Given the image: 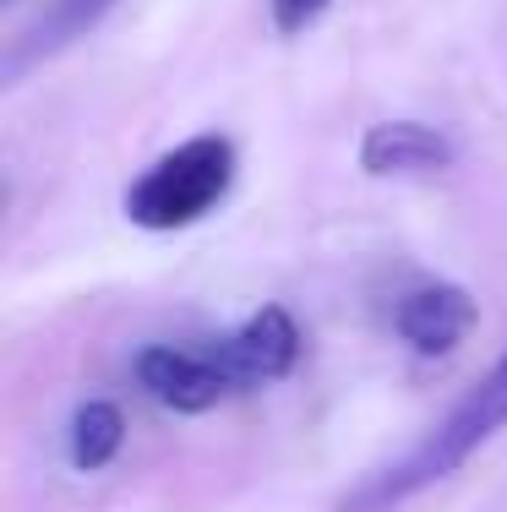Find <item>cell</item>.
<instances>
[{
	"mask_svg": "<svg viewBox=\"0 0 507 512\" xmlns=\"http://www.w3.org/2000/svg\"><path fill=\"white\" fill-rule=\"evenodd\" d=\"M300 349H306V338H300L295 316L284 306H262L229 333L148 344L137 355V387L175 414H208L229 398L284 382L300 365Z\"/></svg>",
	"mask_w": 507,
	"mask_h": 512,
	"instance_id": "1",
	"label": "cell"
},
{
	"mask_svg": "<svg viewBox=\"0 0 507 512\" xmlns=\"http://www.w3.org/2000/svg\"><path fill=\"white\" fill-rule=\"evenodd\" d=\"M502 431H507V349L475 387H464V398H458L442 420H431L426 431L404 447V453L377 463L371 474H360V480L338 496V512H393V507L415 502L420 491H431L437 480L458 474Z\"/></svg>",
	"mask_w": 507,
	"mask_h": 512,
	"instance_id": "2",
	"label": "cell"
},
{
	"mask_svg": "<svg viewBox=\"0 0 507 512\" xmlns=\"http://www.w3.org/2000/svg\"><path fill=\"white\" fill-rule=\"evenodd\" d=\"M235 142L219 137V131H202V137H186L180 148L159 153L137 180L126 186V218L148 235H175V229H191L213 213L229 186H235Z\"/></svg>",
	"mask_w": 507,
	"mask_h": 512,
	"instance_id": "3",
	"label": "cell"
},
{
	"mask_svg": "<svg viewBox=\"0 0 507 512\" xmlns=\"http://www.w3.org/2000/svg\"><path fill=\"white\" fill-rule=\"evenodd\" d=\"M480 306L464 284H448V278H431V284H415L393 300V333L398 344H409L420 360H442L475 333Z\"/></svg>",
	"mask_w": 507,
	"mask_h": 512,
	"instance_id": "4",
	"label": "cell"
},
{
	"mask_svg": "<svg viewBox=\"0 0 507 512\" xmlns=\"http://www.w3.org/2000/svg\"><path fill=\"white\" fill-rule=\"evenodd\" d=\"M458 158L453 137L426 120H377L360 137V169L377 180H409V175H442Z\"/></svg>",
	"mask_w": 507,
	"mask_h": 512,
	"instance_id": "5",
	"label": "cell"
},
{
	"mask_svg": "<svg viewBox=\"0 0 507 512\" xmlns=\"http://www.w3.org/2000/svg\"><path fill=\"white\" fill-rule=\"evenodd\" d=\"M110 6H115V0H50V11H44V17L28 28V39L11 44V55H6V77H22V71H28L33 60L66 50V44H71V39H82V33H88Z\"/></svg>",
	"mask_w": 507,
	"mask_h": 512,
	"instance_id": "6",
	"label": "cell"
},
{
	"mask_svg": "<svg viewBox=\"0 0 507 512\" xmlns=\"http://www.w3.org/2000/svg\"><path fill=\"white\" fill-rule=\"evenodd\" d=\"M120 447H126V414H120V404H110V398H88V404H77V414H71V425H66L71 469L99 474V469H110V463L120 458Z\"/></svg>",
	"mask_w": 507,
	"mask_h": 512,
	"instance_id": "7",
	"label": "cell"
},
{
	"mask_svg": "<svg viewBox=\"0 0 507 512\" xmlns=\"http://www.w3.org/2000/svg\"><path fill=\"white\" fill-rule=\"evenodd\" d=\"M333 0H268V11H273V28L284 33V39H295V33H306L311 22L328 11Z\"/></svg>",
	"mask_w": 507,
	"mask_h": 512,
	"instance_id": "8",
	"label": "cell"
}]
</instances>
